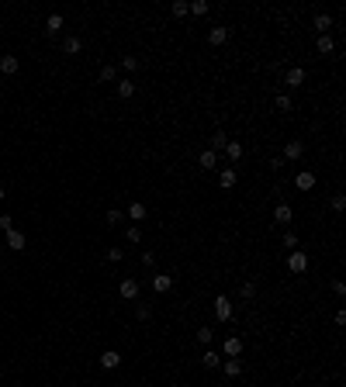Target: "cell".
I'll return each mask as SVG.
<instances>
[{"label":"cell","mask_w":346,"mask_h":387,"mask_svg":"<svg viewBox=\"0 0 346 387\" xmlns=\"http://www.w3.org/2000/svg\"><path fill=\"white\" fill-rule=\"evenodd\" d=\"M294 187H298V190H312V187H315V173H312V170H301V173L294 176Z\"/></svg>","instance_id":"obj_11"},{"label":"cell","mask_w":346,"mask_h":387,"mask_svg":"<svg viewBox=\"0 0 346 387\" xmlns=\"http://www.w3.org/2000/svg\"><path fill=\"white\" fill-rule=\"evenodd\" d=\"M125 239H128L132 246H139V242H142V228H139V225H128V228H125Z\"/></svg>","instance_id":"obj_28"},{"label":"cell","mask_w":346,"mask_h":387,"mask_svg":"<svg viewBox=\"0 0 346 387\" xmlns=\"http://www.w3.org/2000/svg\"><path fill=\"white\" fill-rule=\"evenodd\" d=\"M100 367L104 370H118L121 367V353H118V349H104V353H100Z\"/></svg>","instance_id":"obj_5"},{"label":"cell","mask_w":346,"mask_h":387,"mask_svg":"<svg viewBox=\"0 0 346 387\" xmlns=\"http://www.w3.org/2000/svg\"><path fill=\"white\" fill-rule=\"evenodd\" d=\"M229 145V135L222 132V128H215V135H212V152H218V149H225Z\"/></svg>","instance_id":"obj_21"},{"label":"cell","mask_w":346,"mask_h":387,"mask_svg":"<svg viewBox=\"0 0 346 387\" xmlns=\"http://www.w3.org/2000/svg\"><path fill=\"white\" fill-rule=\"evenodd\" d=\"M291 218H294L291 204H277L273 208V225H291Z\"/></svg>","instance_id":"obj_7"},{"label":"cell","mask_w":346,"mask_h":387,"mask_svg":"<svg viewBox=\"0 0 346 387\" xmlns=\"http://www.w3.org/2000/svg\"><path fill=\"white\" fill-rule=\"evenodd\" d=\"M18 69H21V59L18 56H0V73L11 76V73H18Z\"/></svg>","instance_id":"obj_12"},{"label":"cell","mask_w":346,"mask_h":387,"mask_svg":"<svg viewBox=\"0 0 346 387\" xmlns=\"http://www.w3.org/2000/svg\"><path fill=\"white\" fill-rule=\"evenodd\" d=\"M104 221H108V228H118V225L125 221V214H121V211H115V208H111V211L104 214Z\"/></svg>","instance_id":"obj_27"},{"label":"cell","mask_w":346,"mask_h":387,"mask_svg":"<svg viewBox=\"0 0 346 387\" xmlns=\"http://www.w3.org/2000/svg\"><path fill=\"white\" fill-rule=\"evenodd\" d=\"M24 246H28V239H24L18 228H11V232H7V249H18V252H21Z\"/></svg>","instance_id":"obj_14"},{"label":"cell","mask_w":346,"mask_h":387,"mask_svg":"<svg viewBox=\"0 0 346 387\" xmlns=\"http://www.w3.org/2000/svg\"><path fill=\"white\" fill-rule=\"evenodd\" d=\"M208 42H212V45H225V42H229V28H212V31H208Z\"/></svg>","instance_id":"obj_19"},{"label":"cell","mask_w":346,"mask_h":387,"mask_svg":"<svg viewBox=\"0 0 346 387\" xmlns=\"http://www.w3.org/2000/svg\"><path fill=\"white\" fill-rule=\"evenodd\" d=\"M346 208V197L343 194H332V211H343Z\"/></svg>","instance_id":"obj_37"},{"label":"cell","mask_w":346,"mask_h":387,"mask_svg":"<svg viewBox=\"0 0 346 387\" xmlns=\"http://www.w3.org/2000/svg\"><path fill=\"white\" fill-rule=\"evenodd\" d=\"M288 270H291V273H298V277L308 270V256H305L301 249H294V252L288 256Z\"/></svg>","instance_id":"obj_1"},{"label":"cell","mask_w":346,"mask_h":387,"mask_svg":"<svg viewBox=\"0 0 346 387\" xmlns=\"http://www.w3.org/2000/svg\"><path fill=\"white\" fill-rule=\"evenodd\" d=\"M332 290H336V294L343 297V294H346V284H343V280H332Z\"/></svg>","instance_id":"obj_40"},{"label":"cell","mask_w":346,"mask_h":387,"mask_svg":"<svg viewBox=\"0 0 346 387\" xmlns=\"http://www.w3.org/2000/svg\"><path fill=\"white\" fill-rule=\"evenodd\" d=\"M239 294H243L246 301H253V297H256V284H253V280H246V284L239 287Z\"/></svg>","instance_id":"obj_33"},{"label":"cell","mask_w":346,"mask_h":387,"mask_svg":"<svg viewBox=\"0 0 346 387\" xmlns=\"http://www.w3.org/2000/svg\"><path fill=\"white\" fill-rule=\"evenodd\" d=\"M139 280H135V277H125V280H121V287H118V294H121V297H125V301H135V297H139Z\"/></svg>","instance_id":"obj_3"},{"label":"cell","mask_w":346,"mask_h":387,"mask_svg":"<svg viewBox=\"0 0 346 387\" xmlns=\"http://www.w3.org/2000/svg\"><path fill=\"white\" fill-rule=\"evenodd\" d=\"M121 66H125L128 73H135V69H139V59H135V56H125V59H121Z\"/></svg>","instance_id":"obj_35"},{"label":"cell","mask_w":346,"mask_h":387,"mask_svg":"<svg viewBox=\"0 0 346 387\" xmlns=\"http://www.w3.org/2000/svg\"><path fill=\"white\" fill-rule=\"evenodd\" d=\"M187 14H197V18L208 14V4H204V0H194V4H187Z\"/></svg>","instance_id":"obj_31"},{"label":"cell","mask_w":346,"mask_h":387,"mask_svg":"<svg viewBox=\"0 0 346 387\" xmlns=\"http://www.w3.org/2000/svg\"><path fill=\"white\" fill-rule=\"evenodd\" d=\"M146 214H149V211H146V204H142V201H132V204H128V211H125V218L135 225V221H142Z\"/></svg>","instance_id":"obj_9"},{"label":"cell","mask_w":346,"mask_h":387,"mask_svg":"<svg viewBox=\"0 0 346 387\" xmlns=\"http://www.w3.org/2000/svg\"><path fill=\"white\" fill-rule=\"evenodd\" d=\"M0 201H4V187H0Z\"/></svg>","instance_id":"obj_41"},{"label":"cell","mask_w":346,"mask_h":387,"mask_svg":"<svg viewBox=\"0 0 346 387\" xmlns=\"http://www.w3.org/2000/svg\"><path fill=\"white\" fill-rule=\"evenodd\" d=\"M197 166H201V170H215V166H218V152L204 149V152L197 156Z\"/></svg>","instance_id":"obj_13"},{"label":"cell","mask_w":346,"mask_h":387,"mask_svg":"<svg viewBox=\"0 0 346 387\" xmlns=\"http://www.w3.org/2000/svg\"><path fill=\"white\" fill-rule=\"evenodd\" d=\"M284 83H288L291 90H298V87L305 83V69H301V66H294V69H288V73H284Z\"/></svg>","instance_id":"obj_6"},{"label":"cell","mask_w":346,"mask_h":387,"mask_svg":"<svg viewBox=\"0 0 346 387\" xmlns=\"http://www.w3.org/2000/svg\"><path fill=\"white\" fill-rule=\"evenodd\" d=\"M80 49H83V42L77 35H70V38L62 42V52H70V56H80Z\"/></svg>","instance_id":"obj_20"},{"label":"cell","mask_w":346,"mask_h":387,"mask_svg":"<svg viewBox=\"0 0 346 387\" xmlns=\"http://www.w3.org/2000/svg\"><path fill=\"white\" fill-rule=\"evenodd\" d=\"M273 107H277L281 114H288V111L294 107V104H291V97H288V94H277V100H273Z\"/></svg>","instance_id":"obj_26"},{"label":"cell","mask_w":346,"mask_h":387,"mask_svg":"<svg viewBox=\"0 0 346 387\" xmlns=\"http://www.w3.org/2000/svg\"><path fill=\"white\" fill-rule=\"evenodd\" d=\"M284 249H291V252L298 249V235H294V232H288V235H284Z\"/></svg>","instance_id":"obj_36"},{"label":"cell","mask_w":346,"mask_h":387,"mask_svg":"<svg viewBox=\"0 0 346 387\" xmlns=\"http://www.w3.org/2000/svg\"><path fill=\"white\" fill-rule=\"evenodd\" d=\"M222 370H225L229 377H239V373H243V360H239V356H232V360H222Z\"/></svg>","instance_id":"obj_17"},{"label":"cell","mask_w":346,"mask_h":387,"mask_svg":"<svg viewBox=\"0 0 346 387\" xmlns=\"http://www.w3.org/2000/svg\"><path fill=\"white\" fill-rule=\"evenodd\" d=\"M132 94H135V83H132V80H118V97H125V100H128Z\"/></svg>","instance_id":"obj_25"},{"label":"cell","mask_w":346,"mask_h":387,"mask_svg":"<svg viewBox=\"0 0 346 387\" xmlns=\"http://www.w3.org/2000/svg\"><path fill=\"white\" fill-rule=\"evenodd\" d=\"M201 363H204V367H208V370H215V367H222V356H218L215 349H208V353L201 356Z\"/></svg>","instance_id":"obj_24"},{"label":"cell","mask_w":346,"mask_h":387,"mask_svg":"<svg viewBox=\"0 0 346 387\" xmlns=\"http://www.w3.org/2000/svg\"><path fill=\"white\" fill-rule=\"evenodd\" d=\"M197 339H201L204 346H212V342H215V329H212V325H204V329H197Z\"/></svg>","instance_id":"obj_30"},{"label":"cell","mask_w":346,"mask_h":387,"mask_svg":"<svg viewBox=\"0 0 346 387\" xmlns=\"http://www.w3.org/2000/svg\"><path fill=\"white\" fill-rule=\"evenodd\" d=\"M215 318H218V322H229V318H232V301L225 297V294L215 297Z\"/></svg>","instance_id":"obj_2"},{"label":"cell","mask_w":346,"mask_h":387,"mask_svg":"<svg viewBox=\"0 0 346 387\" xmlns=\"http://www.w3.org/2000/svg\"><path fill=\"white\" fill-rule=\"evenodd\" d=\"M121 256H125L121 249H108V259H111V263H121Z\"/></svg>","instance_id":"obj_39"},{"label":"cell","mask_w":346,"mask_h":387,"mask_svg":"<svg viewBox=\"0 0 346 387\" xmlns=\"http://www.w3.org/2000/svg\"><path fill=\"white\" fill-rule=\"evenodd\" d=\"M312 24H315V31H319V35H329L332 18H329V14H315V21H312Z\"/></svg>","instance_id":"obj_18"},{"label":"cell","mask_w":346,"mask_h":387,"mask_svg":"<svg viewBox=\"0 0 346 387\" xmlns=\"http://www.w3.org/2000/svg\"><path fill=\"white\" fill-rule=\"evenodd\" d=\"M301 152H305V142H301V138H291L288 145H284V156H281V159H284V163H294V159H301Z\"/></svg>","instance_id":"obj_4"},{"label":"cell","mask_w":346,"mask_h":387,"mask_svg":"<svg viewBox=\"0 0 346 387\" xmlns=\"http://www.w3.org/2000/svg\"><path fill=\"white\" fill-rule=\"evenodd\" d=\"M149 284H153L156 294H166V290H173V277H166V273H156Z\"/></svg>","instance_id":"obj_8"},{"label":"cell","mask_w":346,"mask_h":387,"mask_svg":"<svg viewBox=\"0 0 346 387\" xmlns=\"http://www.w3.org/2000/svg\"><path fill=\"white\" fill-rule=\"evenodd\" d=\"M218 183H222L225 190H229V187H235V170H232V166H225V170L218 173Z\"/></svg>","instance_id":"obj_23"},{"label":"cell","mask_w":346,"mask_h":387,"mask_svg":"<svg viewBox=\"0 0 346 387\" xmlns=\"http://www.w3.org/2000/svg\"><path fill=\"white\" fill-rule=\"evenodd\" d=\"M115 80H118L115 66H100V83H115Z\"/></svg>","instance_id":"obj_29"},{"label":"cell","mask_w":346,"mask_h":387,"mask_svg":"<svg viewBox=\"0 0 346 387\" xmlns=\"http://www.w3.org/2000/svg\"><path fill=\"white\" fill-rule=\"evenodd\" d=\"M0 228L11 232V228H14V218H11V214H0Z\"/></svg>","instance_id":"obj_38"},{"label":"cell","mask_w":346,"mask_h":387,"mask_svg":"<svg viewBox=\"0 0 346 387\" xmlns=\"http://www.w3.org/2000/svg\"><path fill=\"white\" fill-rule=\"evenodd\" d=\"M315 49H319L322 56H332V52H336V42H332V35H319V42H315Z\"/></svg>","instance_id":"obj_16"},{"label":"cell","mask_w":346,"mask_h":387,"mask_svg":"<svg viewBox=\"0 0 346 387\" xmlns=\"http://www.w3.org/2000/svg\"><path fill=\"white\" fill-rule=\"evenodd\" d=\"M135 315H139V322H149V318H153V308H149V304H139Z\"/></svg>","instance_id":"obj_34"},{"label":"cell","mask_w":346,"mask_h":387,"mask_svg":"<svg viewBox=\"0 0 346 387\" xmlns=\"http://www.w3.org/2000/svg\"><path fill=\"white\" fill-rule=\"evenodd\" d=\"M225 152H229L232 163H239L243 159V142H235V138H229V145H225Z\"/></svg>","instance_id":"obj_22"},{"label":"cell","mask_w":346,"mask_h":387,"mask_svg":"<svg viewBox=\"0 0 346 387\" xmlns=\"http://www.w3.org/2000/svg\"><path fill=\"white\" fill-rule=\"evenodd\" d=\"M173 18H187V0H173Z\"/></svg>","instance_id":"obj_32"},{"label":"cell","mask_w":346,"mask_h":387,"mask_svg":"<svg viewBox=\"0 0 346 387\" xmlns=\"http://www.w3.org/2000/svg\"><path fill=\"white\" fill-rule=\"evenodd\" d=\"M59 31H62V14H49V21H45V38H56Z\"/></svg>","instance_id":"obj_10"},{"label":"cell","mask_w":346,"mask_h":387,"mask_svg":"<svg viewBox=\"0 0 346 387\" xmlns=\"http://www.w3.org/2000/svg\"><path fill=\"white\" fill-rule=\"evenodd\" d=\"M225 356H243V339H239V335H229V339H225Z\"/></svg>","instance_id":"obj_15"}]
</instances>
